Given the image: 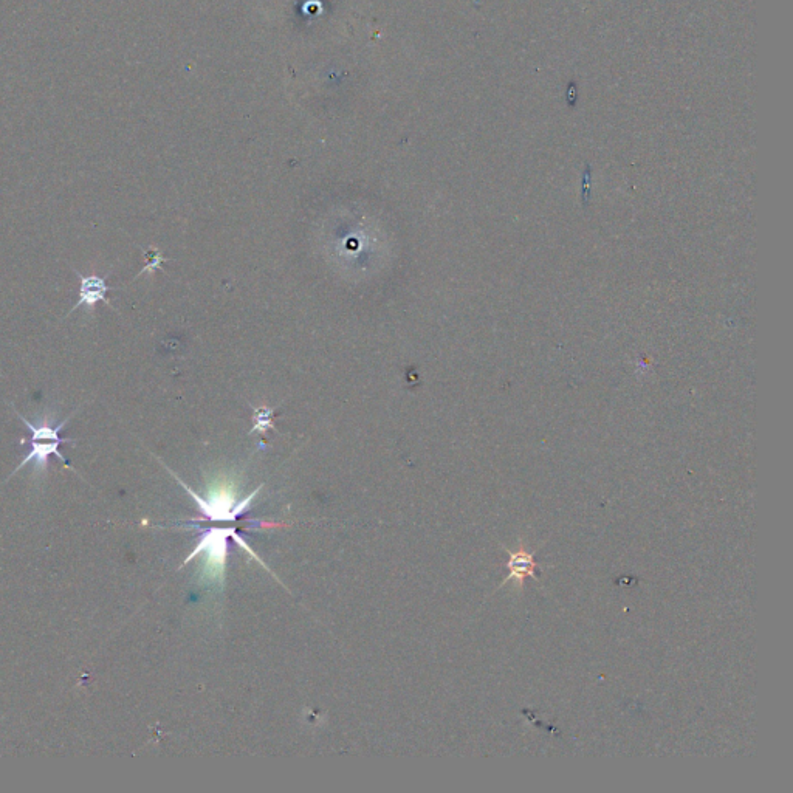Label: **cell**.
I'll return each mask as SVG.
<instances>
[{
	"instance_id": "obj_1",
	"label": "cell",
	"mask_w": 793,
	"mask_h": 793,
	"mask_svg": "<svg viewBox=\"0 0 793 793\" xmlns=\"http://www.w3.org/2000/svg\"><path fill=\"white\" fill-rule=\"evenodd\" d=\"M72 416L67 417L66 420H62V422H59L56 426L50 425L49 420L47 419L42 420L41 425H35V423H31L30 420L25 419L21 412H18L19 419L24 422V425L27 426L28 430L31 431L33 436H31L30 440V453L24 457V461L21 462V465L16 468L14 473H18L21 468H24L25 465L30 464V462H35L36 468H39V470H45L47 465H49L50 456L58 457L62 464L66 465L67 468H70V464L69 461H67L66 456H64L62 453H59V447H61L62 443H73L75 440L64 439V437L59 436V433H61V431L66 428V425L70 422Z\"/></svg>"
},
{
	"instance_id": "obj_2",
	"label": "cell",
	"mask_w": 793,
	"mask_h": 793,
	"mask_svg": "<svg viewBox=\"0 0 793 793\" xmlns=\"http://www.w3.org/2000/svg\"><path fill=\"white\" fill-rule=\"evenodd\" d=\"M228 538L236 539L237 543L241 544V547H244L247 552H250L261 563V558H258V555L242 541L241 536L237 535L233 529H213L203 535L202 543L186 558L185 564L196 558L199 553L206 552V574L210 575L214 580L224 581Z\"/></svg>"
},
{
	"instance_id": "obj_3",
	"label": "cell",
	"mask_w": 793,
	"mask_h": 793,
	"mask_svg": "<svg viewBox=\"0 0 793 793\" xmlns=\"http://www.w3.org/2000/svg\"><path fill=\"white\" fill-rule=\"evenodd\" d=\"M174 478H176L179 484L188 491L191 498L199 504L200 510L205 513V516L213 519V521H234L237 516L244 515L248 510V505L256 498V495H258L262 488L259 487L258 490H256L255 493H251L245 501L236 505V495H234V491L231 490L230 487L219 488V490L211 493L210 501H205V499L200 498L197 493H194L188 485L183 484V482L177 478L176 474H174Z\"/></svg>"
},
{
	"instance_id": "obj_4",
	"label": "cell",
	"mask_w": 793,
	"mask_h": 793,
	"mask_svg": "<svg viewBox=\"0 0 793 793\" xmlns=\"http://www.w3.org/2000/svg\"><path fill=\"white\" fill-rule=\"evenodd\" d=\"M76 275L81 279V289H79L78 303L70 310V313L75 312V310L79 309L81 306H87L93 309L100 301H103L106 306L112 307L109 299L106 298L110 290L109 287H107L106 278H100V276L97 275L83 276L79 272H76ZM112 309H114V307H112Z\"/></svg>"
},
{
	"instance_id": "obj_5",
	"label": "cell",
	"mask_w": 793,
	"mask_h": 793,
	"mask_svg": "<svg viewBox=\"0 0 793 793\" xmlns=\"http://www.w3.org/2000/svg\"><path fill=\"white\" fill-rule=\"evenodd\" d=\"M507 569H509V578H518L519 581L524 580L526 577L538 578L539 574L538 561L535 560L532 553H527L526 550H518L515 553L509 552Z\"/></svg>"
},
{
	"instance_id": "obj_6",
	"label": "cell",
	"mask_w": 793,
	"mask_h": 793,
	"mask_svg": "<svg viewBox=\"0 0 793 793\" xmlns=\"http://www.w3.org/2000/svg\"><path fill=\"white\" fill-rule=\"evenodd\" d=\"M146 258H148V264H146V267L143 268V272H148V270H154V268H158V265L162 264V262L165 261V258H162V256H160V253H157V251H155V253H146Z\"/></svg>"
}]
</instances>
